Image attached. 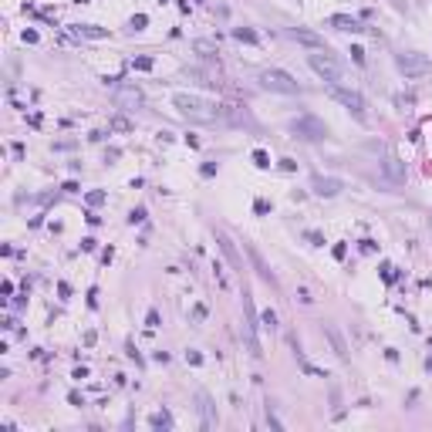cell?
I'll use <instances>...</instances> for the list:
<instances>
[{
  "mask_svg": "<svg viewBox=\"0 0 432 432\" xmlns=\"http://www.w3.org/2000/svg\"><path fill=\"white\" fill-rule=\"evenodd\" d=\"M172 105H176V112L182 118H189L196 125H216V122H223V105L216 102H206L199 95H186V91H176L172 95Z\"/></svg>",
  "mask_w": 432,
  "mask_h": 432,
  "instance_id": "1",
  "label": "cell"
},
{
  "mask_svg": "<svg viewBox=\"0 0 432 432\" xmlns=\"http://www.w3.org/2000/svg\"><path fill=\"white\" fill-rule=\"evenodd\" d=\"M328 95H331V98H334L338 105H341V108H348V112H351L354 118H358V122H365V118H368V112H365L368 105H365V98H362V95H358L354 88H344V85H331Z\"/></svg>",
  "mask_w": 432,
  "mask_h": 432,
  "instance_id": "2",
  "label": "cell"
},
{
  "mask_svg": "<svg viewBox=\"0 0 432 432\" xmlns=\"http://www.w3.org/2000/svg\"><path fill=\"white\" fill-rule=\"evenodd\" d=\"M307 64L318 71L324 81H331V85H338V81L344 78V64H341V61H334L328 51H314V54H307Z\"/></svg>",
  "mask_w": 432,
  "mask_h": 432,
  "instance_id": "3",
  "label": "cell"
},
{
  "mask_svg": "<svg viewBox=\"0 0 432 432\" xmlns=\"http://www.w3.org/2000/svg\"><path fill=\"white\" fill-rule=\"evenodd\" d=\"M260 85H263L267 91H277V95H301V85H297L287 71H280V68L260 71Z\"/></svg>",
  "mask_w": 432,
  "mask_h": 432,
  "instance_id": "4",
  "label": "cell"
},
{
  "mask_svg": "<svg viewBox=\"0 0 432 432\" xmlns=\"http://www.w3.org/2000/svg\"><path fill=\"white\" fill-rule=\"evenodd\" d=\"M398 71L405 75V78H422V75H429L432 71V61L425 54H415V51H402V54L395 57Z\"/></svg>",
  "mask_w": 432,
  "mask_h": 432,
  "instance_id": "5",
  "label": "cell"
},
{
  "mask_svg": "<svg viewBox=\"0 0 432 432\" xmlns=\"http://www.w3.org/2000/svg\"><path fill=\"white\" fill-rule=\"evenodd\" d=\"M243 311H247V321H243V334H247V348H250V354L253 358H260V341H257V311H253V297H250V291H243Z\"/></svg>",
  "mask_w": 432,
  "mask_h": 432,
  "instance_id": "6",
  "label": "cell"
},
{
  "mask_svg": "<svg viewBox=\"0 0 432 432\" xmlns=\"http://www.w3.org/2000/svg\"><path fill=\"white\" fill-rule=\"evenodd\" d=\"M291 132L307 138V142H318V138L328 135V125L318 122V118H311V115H304V118H294V122H291Z\"/></svg>",
  "mask_w": 432,
  "mask_h": 432,
  "instance_id": "7",
  "label": "cell"
},
{
  "mask_svg": "<svg viewBox=\"0 0 432 432\" xmlns=\"http://www.w3.org/2000/svg\"><path fill=\"white\" fill-rule=\"evenodd\" d=\"M112 102L118 105V108L132 112V108L142 105V91H138L135 85H115V88H112Z\"/></svg>",
  "mask_w": 432,
  "mask_h": 432,
  "instance_id": "8",
  "label": "cell"
},
{
  "mask_svg": "<svg viewBox=\"0 0 432 432\" xmlns=\"http://www.w3.org/2000/svg\"><path fill=\"white\" fill-rule=\"evenodd\" d=\"M243 250L250 253V263H253V270H257V277H260L263 284H270V287H277V277H273V270L263 263V257H260V250L253 247V243H243Z\"/></svg>",
  "mask_w": 432,
  "mask_h": 432,
  "instance_id": "9",
  "label": "cell"
},
{
  "mask_svg": "<svg viewBox=\"0 0 432 432\" xmlns=\"http://www.w3.org/2000/svg\"><path fill=\"white\" fill-rule=\"evenodd\" d=\"M287 37H294L297 44H307L311 51H328L324 37H321V34H314V31H304V27H291V31H287Z\"/></svg>",
  "mask_w": 432,
  "mask_h": 432,
  "instance_id": "10",
  "label": "cell"
},
{
  "mask_svg": "<svg viewBox=\"0 0 432 432\" xmlns=\"http://www.w3.org/2000/svg\"><path fill=\"white\" fill-rule=\"evenodd\" d=\"M216 243H220V250L227 253L230 267H233V270H240V273H243V260H240V253H237V243H233V240H230L227 233H223V230L216 233Z\"/></svg>",
  "mask_w": 432,
  "mask_h": 432,
  "instance_id": "11",
  "label": "cell"
},
{
  "mask_svg": "<svg viewBox=\"0 0 432 432\" xmlns=\"http://www.w3.org/2000/svg\"><path fill=\"white\" fill-rule=\"evenodd\" d=\"M311 189L318 196H338L341 193V179H334V176H314V179H311Z\"/></svg>",
  "mask_w": 432,
  "mask_h": 432,
  "instance_id": "12",
  "label": "cell"
},
{
  "mask_svg": "<svg viewBox=\"0 0 432 432\" xmlns=\"http://www.w3.org/2000/svg\"><path fill=\"white\" fill-rule=\"evenodd\" d=\"M328 27H338V31H351V34H362V31H368L362 21H354V17H348V14H334V17H328Z\"/></svg>",
  "mask_w": 432,
  "mask_h": 432,
  "instance_id": "13",
  "label": "cell"
},
{
  "mask_svg": "<svg viewBox=\"0 0 432 432\" xmlns=\"http://www.w3.org/2000/svg\"><path fill=\"white\" fill-rule=\"evenodd\" d=\"M71 37H88V41H102L108 37L105 27H95V24H71Z\"/></svg>",
  "mask_w": 432,
  "mask_h": 432,
  "instance_id": "14",
  "label": "cell"
},
{
  "mask_svg": "<svg viewBox=\"0 0 432 432\" xmlns=\"http://www.w3.org/2000/svg\"><path fill=\"white\" fill-rule=\"evenodd\" d=\"M324 338H328L331 341V348H334V354H338V358H348V344H344V338H341V331L334 328V324H324Z\"/></svg>",
  "mask_w": 432,
  "mask_h": 432,
  "instance_id": "15",
  "label": "cell"
},
{
  "mask_svg": "<svg viewBox=\"0 0 432 432\" xmlns=\"http://www.w3.org/2000/svg\"><path fill=\"white\" fill-rule=\"evenodd\" d=\"M382 169H385V176L395 182V186L398 182H405V166H402L395 156H385V159H382Z\"/></svg>",
  "mask_w": 432,
  "mask_h": 432,
  "instance_id": "16",
  "label": "cell"
},
{
  "mask_svg": "<svg viewBox=\"0 0 432 432\" xmlns=\"http://www.w3.org/2000/svg\"><path fill=\"white\" fill-rule=\"evenodd\" d=\"M196 402H199V412H203V425L209 429V425H216V415H213V402H209V395L206 392H199L196 395Z\"/></svg>",
  "mask_w": 432,
  "mask_h": 432,
  "instance_id": "17",
  "label": "cell"
},
{
  "mask_svg": "<svg viewBox=\"0 0 432 432\" xmlns=\"http://www.w3.org/2000/svg\"><path fill=\"white\" fill-rule=\"evenodd\" d=\"M193 51L199 57H216V41H206V37H196L193 41Z\"/></svg>",
  "mask_w": 432,
  "mask_h": 432,
  "instance_id": "18",
  "label": "cell"
},
{
  "mask_svg": "<svg viewBox=\"0 0 432 432\" xmlns=\"http://www.w3.org/2000/svg\"><path fill=\"white\" fill-rule=\"evenodd\" d=\"M233 37H237V41H243V44H260L257 31H250V27H233Z\"/></svg>",
  "mask_w": 432,
  "mask_h": 432,
  "instance_id": "19",
  "label": "cell"
},
{
  "mask_svg": "<svg viewBox=\"0 0 432 432\" xmlns=\"http://www.w3.org/2000/svg\"><path fill=\"white\" fill-rule=\"evenodd\" d=\"M149 425H152V429H172V415L162 409V412H156V415L149 419Z\"/></svg>",
  "mask_w": 432,
  "mask_h": 432,
  "instance_id": "20",
  "label": "cell"
},
{
  "mask_svg": "<svg viewBox=\"0 0 432 432\" xmlns=\"http://www.w3.org/2000/svg\"><path fill=\"white\" fill-rule=\"evenodd\" d=\"M108 128H112V132H132V122H128L125 115H115L112 122H108Z\"/></svg>",
  "mask_w": 432,
  "mask_h": 432,
  "instance_id": "21",
  "label": "cell"
},
{
  "mask_svg": "<svg viewBox=\"0 0 432 432\" xmlns=\"http://www.w3.org/2000/svg\"><path fill=\"white\" fill-rule=\"evenodd\" d=\"M132 68H135V71H152V68H156V61H152V57H135V61H132Z\"/></svg>",
  "mask_w": 432,
  "mask_h": 432,
  "instance_id": "22",
  "label": "cell"
},
{
  "mask_svg": "<svg viewBox=\"0 0 432 432\" xmlns=\"http://www.w3.org/2000/svg\"><path fill=\"white\" fill-rule=\"evenodd\" d=\"M253 162H257L260 169H267V166H270V156H267L263 149H257V152H253Z\"/></svg>",
  "mask_w": 432,
  "mask_h": 432,
  "instance_id": "23",
  "label": "cell"
},
{
  "mask_svg": "<svg viewBox=\"0 0 432 432\" xmlns=\"http://www.w3.org/2000/svg\"><path fill=\"white\" fill-rule=\"evenodd\" d=\"M260 324H267V328H277V314H273V311H263V314H260Z\"/></svg>",
  "mask_w": 432,
  "mask_h": 432,
  "instance_id": "24",
  "label": "cell"
},
{
  "mask_svg": "<svg viewBox=\"0 0 432 432\" xmlns=\"http://www.w3.org/2000/svg\"><path fill=\"white\" fill-rule=\"evenodd\" d=\"M146 24H149V17H146V14H135V17H132V31H142Z\"/></svg>",
  "mask_w": 432,
  "mask_h": 432,
  "instance_id": "25",
  "label": "cell"
},
{
  "mask_svg": "<svg viewBox=\"0 0 432 432\" xmlns=\"http://www.w3.org/2000/svg\"><path fill=\"white\" fill-rule=\"evenodd\" d=\"M146 328H159V311H149L146 314Z\"/></svg>",
  "mask_w": 432,
  "mask_h": 432,
  "instance_id": "26",
  "label": "cell"
},
{
  "mask_svg": "<svg viewBox=\"0 0 432 432\" xmlns=\"http://www.w3.org/2000/svg\"><path fill=\"white\" fill-rule=\"evenodd\" d=\"M128 220H132V223H142V220H146V209H142V206H135V209L128 213Z\"/></svg>",
  "mask_w": 432,
  "mask_h": 432,
  "instance_id": "27",
  "label": "cell"
},
{
  "mask_svg": "<svg viewBox=\"0 0 432 432\" xmlns=\"http://www.w3.org/2000/svg\"><path fill=\"white\" fill-rule=\"evenodd\" d=\"M304 237H307V240H311V243H314V247H324V237H321V233H314V230H307Z\"/></svg>",
  "mask_w": 432,
  "mask_h": 432,
  "instance_id": "28",
  "label": "cell"
},
{
  "mask_svg": "<svg viewBox=\"0 0 432 432\" xmlns=\"http://www.w3.org/2000/svg\"><path fill=\"white\" fill-rule=\"evenodd\" d=\"M186 362H189V365H199V362H203V354H199V351H186Z\"/></svg>",
  "mask_w": 432,
  "mask_h": 432,
  "instance_id": "29",
  "label": "cell"
},
{
  "mask_svg": "<svg viewBox=\"0 0 432 432\" xmlns=\"http://www.w3.org/2000/svg\"><path fill=\"white\" fill-rule=\"evenodd\" d=\"M88 203H91V206H98V203H105V193H88Z\"/></svg>",
  "mask_w": 432,
  "mask_h": 432,
  "instance_id": "30",
  "label": "cell"
},
{
  "mask_svg": "<svg viewBox=\"0 0 432 432\" xmlns=\"http://www.w3.org/2000/svg\"><path fill=\"white\" fill-rule=\"evenodd\" d=\"M351 57L358 61V64H365V51H362V47H351Z\"/></svg>",
  "mask_w": 432,
  "mask_h": 432,
  "instance_id": "31",
  "label": "cell"
},
{
  "mask_svg": "<svg viewBox=\"0 0 432 432\" xmlns=\"http://www.w3.org/2000/svg\"><path fill=\"white\" fill-rule=\"evenodd\" d=\"M267 422H270L273 429H280V419H277V415H273V412H270V409H267Z\"/></svg>",
  "mask_w": 432,
  "mask_h": 432,
  "instance_id": "32",
  "label": "cell"
},
{
  "mask_svg": "<svg viewBox=\"0 0 432 432\" xmlns=\"http://www.w3.org/2000/svg\"><path fill=\"white\" fill-rule=\"evenodd\" d=\"M193 318H196V321H203V318H206V307H203V304H196V311H193Z\"/></svg>",
  "mask_w": 432,
  "mask_h": 432,
  "instance_id": "33",
  "label": "cell"
},
{
  "mask_svg": "<svg viewBox=\"0 0 432 432\" xmlns=\"http://www.w3.org/2000/svg\"><path fill=\"white\" fill-rule=\"evenodd\" d=\"M425 368H429V372H432V358H429V362H425Z\"/></svg>",
  "mask_w": 432,
  "mask_h": 432,
  "instance_id": "34",
  "label": "cell"
}]
</instances>
